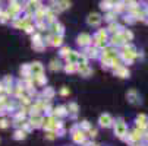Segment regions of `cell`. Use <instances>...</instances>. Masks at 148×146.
<instances>
[{
  "label": "cell",
  "mask_w": 148,
  "mask_h": 146,
  "mask_svg": "<svg viewBox=\"0 0 148 146\" xmlns=\"http://www.w3.org/2000/svg\"><path fill=\"white\" fill-rule=\"evenodd\" d=\"M2 82L5 83V85H12V83H13V77H12V76H6Z\"/></svg>",
  "instance_id": "obj_42"
},
{
  "label": "cell",
  "mask_w": 148,
  "mask_h": 146,
  "mask_svg": "<svg viewBox=\"0 0 148 146\" xmlns=\"http://www.w3.org/2000/svg\"><path fill=\"white\" fill-rule=\"evenodd\" d=\"M6 113H8V111L3 108V105H2V104H0V115H5Z\"/></svg>",
  "instance_id": "obj_45"
},
{
  "label": "cell",
  "mask_w": 148,
  "mask_h": 146,
  "mask_svg": "<svg viewBox=\"0 0 148 146\" xmlns=\"http://www.w3.org/2000/svg\"><path fill=\"white\" fill-rule=\"evenodd\" d=\"M123 20H125L126 24H129V25H131V24H135V22H136V19H135V16H132L131 13H129V15H126V16L123 18Z\"/></svg>",
  "instance_id": "obj_36"
},
{
  "label": "cell",
  "mask_w": 148,
  "mask_h": 146,
  "mask_svg": "<svg viewBox=\"0 0 148 146\" xmlns=\"http://www.w3.org/2000/svg\"><path fill=\"white\" fill-rule=\"evenodd\" d=\"M113 117L110 115V114H107V113H106V114H101L100 115V118H98V124H100V126L101 127H106V129H107V127H112L113 126Z\"/></svg>",
  "instance_id": "obj_7"
},
{
  "label": "cell",
  "mask_w": 148,
  "mask_h": 146,
  "mask_svg": "<svg viewBox=\"0 0 148 146\" xmlns=\"http://www.w3.org/2000/svg\"><path fill=\"white\" fill-rule=\"evenodd\" d=\"M113 126H114V134L120 140L126 142V139H128V126L125 123V118L119 117L116 121H113Z\"/></svg>",
  "instance_id": "obj_1"
},
{
  "label": "cell",
  "mask_w": 148,
  "mask_h": 146,
  "mask_svg": "<svg viewBox=\"0 0 148 146\" xmlns=\"http://www.w3.org/2000/svg\"><path fill=\"white\" fill-rule=\"evenodd\" d=\"M54 95H56L54 89H51V88H46V89L43 91V94H41V98L50 101V99H53V96H54Z\"/></svg>",
  "instance_id": "obj_23"
},
{
  "label": "cell",
  "mask_w": 148,
  "mask_h": 146,
  "mask_svg": "<svg viewBox=\"0 0 148 146\" xmlns=\"http://www.w3.org/2000/svg\"><path fill=\"white\" fill-rule=\"evenodd\" d=\"M126 99H128V102L132 104V105H138V104H141V96H139L136 89H131V91L126 92Z\"/></svg>",
  "instance_id": "obj_3"
},
{
  "label": "cell",
  "mask_w": 148,
  "mask_h": 146,
  "mask_svg": "<svg viewBox=\"0 0 148 146\" xmlns=\"http://www.w3.org/2000/svg\"><path fill=\"white\" fill-rule=\"evenodd\" d=\"M0 13H2V10H0Z\"/></svg>",
  "instance_id": "obj_46"
},
{
  "label": "cell",
  "mask_w": 148,
  "mask_h": 146,
  "mask_svg": "<svg viewBox=\"0 0 148 146\" xmlns=\"http://www.w3.org/2000/svg\"><path fill=\"white\" fill-rule=\"evenodd\" d=\"M32 48L35 51H44L46 50V43H44V39L43 41H37V43H32Z\"/></svg>",
  "instance_id": "obj_28"
},
{
  "label": "cell",
  "mask_w": 148,
  "mask_h": 146,
  "mask_svg": "<svg viewBox=\"0 0 148 146\" xmlns=\"http://www.w3.org/2000/svg\"><path fill=\"white\" fill-rule=\"evenodd\" d=\"M32 80H34V85H37V86H44L47 83V77L43 73L37 75V76H32Z\"/></svg>",
  "instance_id": "obj_19"
},
{
  "label": "cell",
  "mask_w": 148,
  "mask_h": 146,
  "mask_svg": "<svg viewBox=\"0 0 148 146\" xmlns=\"http://www.w3.org/2000/svg\"><path fill=\"white\" fill-rule=\"evenodd\" d=\"M54 137H57L54 130H46V139H49V140H53Z\"/></svg>",
  "instance_id": "obj_39"
},
{
  "label": "cell",
  "mask_w": 148,
  "mask_h": 146,
  "mask_svg": "<svg viewBox=\"0 0 148 146\" xmlns=\"http://www.w3.org/2000/svg\"><path fill=\"white\" fill-rule=\"evenodd\" d=\"M66 108H68L69 113H73V114H78V111H79V105L76 102H69V105Z\"/></svg>",
  "instance_id": "obj_33"
},
{
  "label": "cell",
  "mask_w": 148,
  "mask_h": 146,
  "mask_svg": "<svg viewBox=\"0 0 148 146\" xmlns=\"http://www.w3.org/2000/svg\"><path fill=\"white\" fill-rule=\"evenodd\" d=\"M122 31H123V26L117 25L116 22H110V25H109V28H107V32H110V34H119V32H122Z\"/></svg>",
  "instance_id": "obj_21"
},
{
  "label": "cell",
  "mask_w": 148,
  "mask_h": 146,
  "mask_svg": "<svg viewBox=\"0 0 148 146\" xmlns=\"http://www.w3.org/2000/svg\"><path fill=\"white\" fill-rule=\"evenodd\" d=\"M44 43H47L51 47H62L63 45V35L51 34V35L47 37V41H44Z\"/></svg>",
  "instance_id": "obj_2"
},
{
  "label": "cell",
  "mask_w": 148,
  "mask_h": 146,
  "mask_svg": "<svg viewBox=\"0 0 148 146\" xmlns=\"http://www.w3.org/2000/svg\"><path fill=\"white\" fill-rule=\"evenodd\" d=\"M69 94H71V89L66 88V86H63V88L60 89V95H62V96H68Z\"/></svg>",
  "instance_id": "obj_41"
},
{
  "label": "cell",
  "mask_w": 148,
  "mask_h": 146,
  "mask_svg": "<svg viewBox=\"0 0 148 146\" xmlns=\"http://www.w3.org/2000/svg\"><path fill=\"white\" fill-rule=\"evenodd\" d=\"M53 115H54V117H60V118H63V117L69 115V111H68V108H66L65 105H60V107H57V108L53 110Z\"/></svg>",
  "instance_id": "obj_17"
},
{
  "label": "cell",
  "mask_w": 148,
  "mask_h": 146,
  "mask_svg": "<svg viewBox=\"0 0 148 146\" xmlns=\"http://www.w3.org/2000/svg\"><path fill=\"white\" fill-rule=\"evenodd\" d=\"M90 127H91V124H90V123H88L87 120H84L82 123H79V129H81L82 132H87V130H88Z\"/></svg>",
  "instance_id": "obj_34"
},
{
  "label": "cell",
  "mask_w": 148,
  "mask_h": 146,
  "mask_svg": "<svg viewBox=\"0 0 148 146\" xmlns=\"http://www.w3.org/2000/svg\"><path fill=\"white\" fill-rule=\"evenodd\" d=\"M101 22H103V18H101L98 13H91V15H88V18H87V24H88L90 26H98Z\"/></svg>",
  "instance_id": "obj_12"
},
{
  "label": "cell",
  "mask_w": 148,
  "mask_h": 146,
  "mask_svg": "<svg viewBox=\"0 0 148 146\" xmlns=\"http://www.w3.org/2000/svg\"><path fill=\"white\" fill-rule=\"evenodd\" d=\"M19 101V105H29L31 104V96H28V95H21L19 98H18Z\"/></svg>",
  "instance_id": "obj_31"
},
{
  "label": "cell",
  "mask_w": 148,
  "mask_h": 146,
  "mask_svg": "<svg viewBox=\"0 0 148 146\" xmlns=\"http://www.w3.org/2000/svg\"><path fill=\"white\" fill-rule=\"evenodd\" d=\"M21 76H24V79L27 77H31V69H29V65H22V67H21Z\"/></svg>",
  "instance_id": "obj_26"
},
{
  "label": "cell",
  "mask_w": 148,
  "mask_h": 146,
  "mask_svg": "<svg viewBox=\"0 0 148 146\" xmlns=\"http://www.w3.org/2000/svg\"><path fill=\"white\" fill-rule=\"evenodd\" d=\"M24 31H25L27 34H32V32L35 31V25L29 22V24H27V25L24 26Z\"/></svg>",
  "instance_id": "obj_35"
},
{
  "label": "cell",
  "mask_w": 148,
  "mask_h": 146,
  "mask_svg": "<svg viewBox=\"0 0 148 146\" xmlns=\"http://www.w3.org/2000/svg\"><path fill=\"white\" fill-rule=\"evenodd\" d=\"M50 31H51V34H57V35H63L65 34V26H63L62 24H59L57 20H54L53 24H50Z\"/></svg>",
  "instance_id": "obj_15"
},
{
  "label": "cell",
  "mask_w": 148,
  "mask_h": 146,
  "mask_svg": "<svg viewBox=\"0 0 148 146\" xmlns=\"http://www.w3.org/2000/svg\"><path fill=\"white\" fill-rule=\"evenodd\" d=\"M71 134H72V140H73L75 143H78V145H84V143H85L87 133H85V132H82L81 129L76 130V132H73V133H71Z\"/></svg>",
  "instance_id": "obj_9"
},
{
  "label": "cell",
  "mask_w": 148,
  "mask_h": 146,
  "mask_svg": "<svg viewBox=\"0 0 148 146\" xmlns=\"http://www.w3.org/2000/svg\"><path fill=\"white\" fill-rule=\"evenodd\" d=\"M43 120H44V117L41 115V114L31 115V118H29V123H31L32 129H40L41 126H43Z\"/></svg>",
  "instance_id": "obj_13"
},
{
  "label": "cell",
  "mask_w": 148,
  "mask_h": 146,
  "mask_svg": "<svg viewBox=\"0 0 148 146\" xmlns=\"http://www.w3.org/2000/svg\"><path fill=\"white\" fill-rule=\"evenodd\" d=\"M27 137V132L24 129H16L15 133H13V139L15 140H24Z\"/></svg>",
  "instance_id": "obj_24"
},
{
  "label": "cell",
  "mask_w": 148,
  "mask_h": 146,
  "mask_svg": "<svg viewBox=\"0 0 148 146\" xmlns=\"http://www.w3.org/2000/svg\"><path fill=\"white\" fill-rule=\"evenodd\" d=\"M78 57H79V53H76V51H72V50H71V53H69V56L66 57V60H68V61H71V63H76V61H78Z\"/></svg>",
  "instance_id": "obj_32"
},
{
  "label": "cell",
  "mask_w": 148,
  "mask_h": 146,
  "mask_svg": "<svg viewBox=\"0 0 148 146\" xmlns=\"http://www.w3.org/2000/svg\"><path fill=\"white\" fill-rule=\"evenodd\" d=\"M82 54L85 56L87 58H98V56H100V51H98V48H97V47H92V44H91V45L84 47V51H82Z\"/></svg>",
  "instance_id": "obj_4"
},
{
  "label": "cell",
  "mask_w": 148,
  "mask_h": 146,
  "mask_svg": "<svg viewBox=\"0 0 148 146\" xmlns=\"http://www.w3.org/2000/svg\"><path fill=\"white\" fill-rule=\"evenodd\" d=\"M144 133H145V132H142V130H139V129H135L134 132H131V133L128 134V139H126V142H129V143L141 142V140L144 139Z\"/></svg>",
  "instance_id": "obj_5"
},
{
  "label": "cell",
  "mask_w": 148,
  "mask_h": 146,
  "mask_svg": "<svg viewBox=\"0 0 148 146\" xmlns=\"http://www.w3.org/2000/svg\"><path fill=\"white\" fill-rule=\"evenodd\" d=\"M10 126V121L8 120V118H0V129H8Z\"/></svg>",
  "instance_id": "obj_37"
},
{
  "label": "cell",
  "mask_w": 148,
  "mask_h": 146,
  "mask_svg": "<svg viewBox=\"0 0 148 146\" xmlns=\"http://www.w3.org/2000/svg\"><path fill=\"white\" fill-rule=\"evenodd\" d=\"M49 69H50L51 72H59V70L62 69V65L59 63L57 60H51L50 65H49Z\"/></svg>",
  "instance_id": "obj_30"
},
{
  "label": "cell",
  "mask_w": 148,
  "mask_h": 146,
  "mask_svg": "<svg viewBox=\"0 0 148 146\" xmlns=\"http://www.w3.org/2000/svg\"><path fill=\"white\" fill-rule=\"evenodd\" d=\"M56 3H57V7L60 9V12L71 7V2H69V0H57Z\"/></svg>",
  "instance_id": "obj_27"
},
{
  "label": "cell",
  "mask_w": 148,
  "mask_h": 146,
  "mask_svg": "<svg viewBox=\"0 0 148 146\" xmlns=\"http://www.w3.org/2000/svg\"><path fill=\"white\" fill-rule=\"evenodd\" d=\"M85 133H87V134H88L90 137H95L98 132H97V129H92V127H90V129H88V130H87Z\"/></svg>",
  "instance_id": "obj_40"
},
{
  "label": "cell",
  "mask_w": 148,
  "mask_h": 146,
  "mask_svg": "<svg viewBox=\"0 0 148 146\" xmlns=\"http://www.w3.org/2000/svg\"><path fill=\"white\" fill-rule=\"evenodd\" d=\"M0 95H6L5 94V83L0 82Z\"/></svg>",
  "instance_id": "obj_44"
},
{
  "label": "cell",
  "mask_w": 148,
  "mask_h": 146,
  "mask_svg": "<svg viewBox=\"0 0 148 146\" xmlns=\"http://www.w3.org/2000/svg\"><path fill=\"white\" fill-rule=\"evenodd\" d=\"M69 53H71V48L69 47H62L60 48V57H63V58H66L69 56Z\"/></svg>",
  "instance_id": "obj_38"
},
{
  "label": "cell",
  "mask_w": 148,
  "mask_h": 146,
  "mask_svg": "<svg viewBox=\"0 0 148 146\" xmlns=\"http://www.w3.org/2000/svg\"><path fill=\"white\" fill-rule=\"evenodd\" d=\"M63 69H65V72L66 73H76L78 72V65L76 63H71V61H68V63L63 66Z\"/></svg>",
  "instance_id": "obj_22"
},
{
  "label": "cell",
  "mask_w": 148,
  "mask_h": 146,
  "mask_svg": "<svg viewBox=\"0 0 148 146\" xmlns=\"http://www.w3.org/2000/svg\"><path fill=\"white\" fill-rule=\"evenodd\" d=\"M109 45H112V47H120L123 43H126V41L123 39V37H122V34L119 32V34H112V37L109 38Z\"/></svg>",
  "instance_id": "obj_8"
},
{
  "label": "cell",
  "mask_w": 148,
  "mask_h": 146,
  "mask_svg": "<svg viewBox=\"0 0 148 146\" xmlns=\"http://www.w3.org/2000/svg\"><path fill=\"white\" fill-rule=\"evenodd\" d=\"M113 5H114V0H101L100 2V9L107 12V10L113 9Z\"/></svg>",
  "instance_id": "obj_20"
},
{
  "label": "cell",
  "mask_w": 148,
  "mask_h": 146,
  "mask_svg": "<svg viewBox=\"0 0 148 146\" xmlns=\"http://www.w3.org/2000/svg\"><path fill=\"white\" fill-rule=\"evenodd\" d=\"M117 19V13L112 9V10H107V13H106L104 16V20H107V22H116Z\"/></svg>",
  "instance_id": "obj_25"
},
{
  "label": "cell",
  "mask_w": 148,
  "mask_h": 146,
  "mask_svg": "<svg viewBox=\"0 0 148 146\" xmlns=\"http://www.w3.org/2000/svg\"><path fill=\"white\" fill-rule=\"evenodd\" d=\"M107 39H109V32L107 29H98L95 32V35L92 37V44L97 43V41H104V43H107Z\"/></svg>",
  "instance_id": "obj_11"
},
{
  "label": "cell",
  "mask_w": 148,
  "mask_h": 146,
  "mask_svg": "<svg viewBox=\"0 0 148 146\" xmlns=\"http://www.w3.org/2000/svg\"><path fill=\"white\" fill-rule=\"evenodd\" d=\"M29 69H31V75H32V76L41 75V73H43V70H44L43 65H41L40 61H34V63H31V65H29Z\"/></svg>",
  "instance_id": "obj_16"
},
{
  "label": "cell",
  "mask_w": 148,
  "mask_h": 146,
  "mask_svg": "<svg viewBox=\"0 0 148 146\" xmlns=\"http://www.w3.org/2000/svg\"><path fill=\"white\" fill-rule=\"evenodd\" d=\"M37 41H43V37H41L40 34H35V35H32V43H37Z\"/></svg>",
  "instance_id": "obj_43"
},
{
  "label": "cell",
  "mask_w": 148,
  "mask_h": 146,
  "mask_svg": "<svg viewBox=\"0 0 148 146\" xmlns=\"http://www.w3.org/2000/svg\"><path fill=\"white\" fill-rule=\"evenodd\" d=\"M135 123H136V129H139V130L145 132V130H147V127H148V117H147L145 114H139V115L136 117Z\"/></svg>",
  "instance_id": "obj_10"
},
{
  "label": "cell",
  "mask_w": 148,
  "mask_h": 146,
  "mask_svg": "<svg viewBox=\"0 0 148 146\" xmlns=\"http://www.w3.org/2000/svg\"><path fill=\"white\" fill-rule=\"evenodd\" d=\"M126 9H128V6H126V2L125 0H119V2H114L113 5V10L119 15V13H123Z\"/></svg>",
  "instance_id": "obj_18"
},
{
  "label": "cell",
  "mask_w": 148,
  "mask_h": 146,
  "mask_svg": "<svg viewBox=\"0 0 148 146\" xmlns=\"http://www.w3.org/2000/svg\"><path fill=\"white\" fill-rule=\"evenodd\" d=\"M113 73H114V76H119V77H122V79H126V77H129V70H128V67L126 66H119V67H116V69H113Z\"/></svg>",
  "instance_id": "obj_14"
},
{
  "label": "cell",
  "mask_w": 148,
  "mask_h": 146,
  "mask_svg": "<svg viewBox=\"0 0 148 146\" xmlns=\"http://www.w3.org/2000/svg\"><path fill=\"white\" fill-rule=\"evenodd\" d=\"M76 43H78V45H81V47L84 48V47L92 44V37H91L90 34H81V35H78V38H76Z\"/></svg>",
  "instance_id": "obj_6"
},
{
  "label": "cell",
  "mask_w": 148,
  "mask_h": 146,
  "mask_svg": "<svg viewBox=\"0 0 148 146\" xmlns=\"http://www.w3.org/2000/svg\"><path fill=\"white\" fill-rule=\"evenodd\" d=\"M120 34H122V37H123L125 41H132V39H134V32L129 31V29H125V28H123V31H122Z\"/></svg>",
  "instance_id": "obj_29"
}]
</instances>
